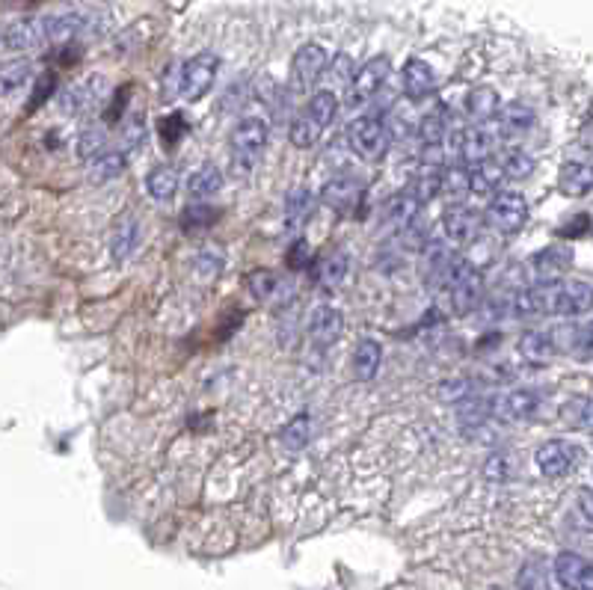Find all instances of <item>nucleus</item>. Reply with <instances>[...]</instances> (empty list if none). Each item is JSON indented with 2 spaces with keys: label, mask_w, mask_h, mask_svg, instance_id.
Listing matches in <instances>:
<instances>
[{
  "label": "nucleus",
  "mask_w": 593,
  "mask_h": 590,
  "mask_svg": "<svg viewBox=\"0 0 593 590\" xmlns=\"http://www.w3.org/2000/svg\"><path fill=\"white\" fill-rule=\"evenodd\" d=\"M104 152H107V131H104V125H86L81 137H78V155L89 164V161H95Z\"/></svg>",
  "instance_id": "40"
},
{
  "label": "nucleus",
  "mask_w": 593,
  "mask_h": 590,
  "mask_svg": "<svg viewBox=\"0 0 593 590\" xmlns=\"http://www.w3.org/2000/svg\"><path fill=\"white\" fill-rule=\"evenodd\" d=\"M451 134V122H448V107L436 104V110H430L419 122V137L424 146H445V137Z\"/></svg>",
  "instance_id": "27"
},
{
  "label": "nucleus",
  "mask_w": 593,
  "mask_h": 590,
  "mask_svg": "<svg viewBox=\"0 0 593 590\" xmlns=\"http://www.w3.org/2000/svg\"><path fill=\"white\" fill-rule=\"evenodd\" d=\"M579 359H593V321L591 324H579L570 333V344H567Z\"/></svg>",
  "instance_id": "49"
},
{
  "label": "nucleus",
  "mask_w": 593,
  "mask_h": 590,
  "mask_svg": "<svg viewBox=\"0 0 593 590\" xmlns=\"http://www.w3.org/2000/svg\"><path fill=\"white\" fill-rule=\"evenodd\" d=\"M519 356L525 359V362H531V365H546L552 356H555V350H558V341L552 333H540V330H528V333H522L519 336Z\"/></svg>",
  "instance_id": "23"
},
{
  "label": "nucleus",
  "mask_w": 593,
  "mask_h": 590,
  "mask_svg": "<svg viewBox=\"0 0 593 590\" xmlns=\"http://www.w3.org/2000/svg\"><path fill=\"white\" fill-rule=\"evenodd\" d=\"M493 149H496V137L484 125L457 131V155L463 158L466 167H475V164L493 158Z\"/></svg>",
  "instance_id": "16"
},
{
  "label": "nucleus",
  "mask_w": 593,
  "mask_h": 590,
  "mask_svg": "<svg viewBox=\"0 0 593 590\" xmlns=\"http://www.w3.org/2000/svg\"><path fill=\"white\" fill-rule=\"evenodd\" d=\"M445 297H448V309L454 315H469L481 306L484 300V276H481V267H475L469 258H457L448 282L442 285Z\"/></svg>",
  "instance_id": "2"
},
{
  "label": "nucleus",
  "mask_w": 593,
  "mask_h": 590,
  "mask_svg": "<svg viewBox=\"0 0 593 590\" xmlns=\"http://www.w3.org/2000/svg\"><path fill=\"white\" fill-rule=\"evenodd\" d=\"M247 288L255 300H270L279 291V276L273 270H253L247 276Z\"/></svg>",
  "instance_id": "43"
},
{
  "label": "nucleus",
  "mask_w": 593,
  "mask_h": 590,
  "mask_svg": "<svg viewBox=\"0 0 593 590\" xmlns=\"http://www.w3.org/2000/svg\"><path fill=\"white\" fill-rule=\"evenodd\" d=\"M54 89H57V75L54 72H42L39 78H36V84H33V92H30V101H27V113H33V110H39L51 95H54Z\"/></svg>",
  "instance_id": "46"
},
{
  "label": "nucleus",
  "mask_w": 593,
  "mask_h": 590,
  "mask_svg": "<svg viewBox=\"0 0 593 590\" xmlns=\"http://www.w3.org/2000/svg\"><path fill=\"white\" fill-rule=\"evenodd\" d=\"M582 460V448L564 442V439H552V442H543L534 454V463L540 469V475L546 478H564L570 475Z\"/></svg>",
  "instance_id": "11"
},
{
  "label": "nucleus",
  "mask_w": 593,
  "mask_h": 590,
  "mask_svg": "<svg viewBox=\"0 0 593 590\" xmlns=\"http://www.w3.org/2000/svg\"><path fill=\"white\" fill-rule=\"evenodd\" d=\"M327 69H330L327 51L321 45H315V42L303 45L294 54V60H291V78H288L291 92H297V95L300 92H309L312 86H318V81L327 75Z\"/></svg>",
  "instance_id": "9"
},
{
  "label": "nucleus",
  "mask_w": 593,
  "mask_h": 590,
  "mask_svg": "<svg viewBox=\"0 0 593 590\" xmlns=\"http://www.w3.org/2000/svg\"><path fill=\"white\" fill-rule=\"evenodd\" d=\"M552 570L564 590H593V561L579 552H561Z\"/></svg>",
  "instance_id": "14"
},
{
  "label": "nucleus",
  "mask_w": 593,
  "mask_h": 590,
  "mask_svg": "<svg viewBox=\"0 0 593 590\" xmlns=\"http://www.w3.org/2000/svg\"><path fill=\"white\" fill-rule=\"evenodd\" d=\"M362 199H365V181L356 175H336L321 190V202L336 214L356 211V205H362Z\"/></svg>",
  "instance_id": "12"
},
{
  "label": "nucleus",
  "mask_w": 593,
  "mask_h": 590,
  "mask_svg": "<svg viewBox=\"0 0 593 590\" xmlns=\"http://www.w3.org/2000/svg\"><path fill=\"white\" fill-rule=\"evenodd\" d=\"M350 149L365 161H383L392 146V128L377 116H356L347 125Z\"/></svg>",
  "instance_id": "3"
},
{
  "label": "nucleus",
  "mask_w": 593,
  "mask_h": 590,
  "mask_svg": "<svg viewBox=\"0 0 593 590\" xmlns=\"http://www.w3.org/2000/svg\"><path fill=\"white\" fill-rule=\"evenodd\" d=\"M344 276H347V255L344 253H330L318 261V285L321 288H327V291L339 288Z\"/></svg>",
  "instance_id": "37"
},
{
  "label": "nucleus",
  "mask_w": 593,
  "mask_h": 590,
  "mask_svg": "<svg viewBox=\"0 0 593 590\" xmlns=\"http://www.w3.org/2000/svg\"><path fill=\"white\" fill-rule=\"evenodd\" d=\"M137 238H140L137 220H134V217L119 220V226H116V232H113V241H110V253H113V261H116V264H125V261H128V255L134 253V247H137Z\"/></svg>",
  "instance_id": "31"
},
{
  "label": "nucleus",
  "mask_w": 593,
  "mask_h": 590,
  "mask_svg": "<svg viewBox=\"0 0 593 590\" xmlns=\"http://www.w3.org/2000/svg\"><path fill=\"white\" fill-rule=\"evenodd\" d=\"M487 226L496 232V235H516L525 229L528 223V202L522 193H513V190H502L490 199L487 211Z\"/></svg>",
  "instance_id": "6"
},
{
  "label": "nucleus",
  "mask_w": 593,
  "mask_h": 590,
  "mask_svg": "<svg viewBox=\"0 0 593 590\" xmlns=\"http://www.w3.org/2000/svg\"><path fill=\"white\" fill-rule=\"evenodd\" d=\"M30 63L27 60H18V63H6L3 72H0V86H3V95H12L15 89L30 81Z\"/></svg>",
  "instance_id": "44"
},
{
  "label": "nucleus",
  "mask_w": 593,
  "mask_h": 590,
  "mask_svg": "<svg viewBox=\"0 0 593 590\" xmlns=\"http://www.w3.org/2000/svg\"><path fill=\"white\" fill-rule=\"evenodd\" d=\"M469 169H472V193H496L502 178H508L505 164L499 158H487Z\"/></svg>",
  "instance_id": "29"
},
{
  "label": "nucleus",
  "mask_w": 593,
  "mask_h": 590,
  "mask_svg": "<svg viewBox=\"0 0 593 590\" xmlns=\"http://www.w3.org/2000/svg\"><path fill=\"white\" fill-rule=\"evenodd\" d=\"M45 36V21H30V18H21V21H12L6 30H3V48L6 51H30L36 48Z\"/></svg>",
  "instance_id": "20"
},
{
  "label": "nucleus",
  "mask_w": 593,
  "mask_h": 590,
  "mask_svg": "<svg viewBox=\"0 0 593 590\" xmlns=\"http://www.w3.org/2000/svg\"><path fill=\"white\" fill-rule=\"evenodd\" d=\"M457 264V255L451 253L448 241H427L422 250V261H419V276L427 291H442V285L448 282L451 270Z\"/></svg>",
  "instance_id": "10"
},
{
  "label": "nucleus",
  "mask_w": 593,
  "mask_h": 590,
  "mask_svg": "<svg viewBox=\"0 0 593 590\" xmlns=\"http://www.w3.org/2000/svg\"><path fill=\"white\" fill-rule=\"evenodd\" d=\"M561 422L573 430H593V398L591 395H576L561 407Z\"/></svg>",
  "instance_id": "32"
},
{
  "label": "nucleus",
  "mask_w": 593,
  "mask_h": 590,
  "mask_svg": "<svg viewBox=\"0 0 593 590\" xmlns=\"http://www.w3.org/2000/svg\"><path fill=\"white\" fill-rule=\"evenodd\" d=\"M146 190H149V196L152 199H158V202H170L172 196H175V190H178V175H175V169L170 167H155L149 172V178H146Z\"/></svg>",
  "instance_id": "38"
},
{
  "label": "nucleus",
  "mask_w": 593,
  "mask_h": 590,
  "mask_svg": "<svg viewBox=\"0 0 593 590\" xmlns=\"http://www.w3.org/2000/svg\"><path fill=\"white\" fill-rule=\"evenodd\" d=\"M223 264H226V255H223L220 247H205L199 253V258H196V273L202 279H217L220 270H223Z\"/></svg>",
  "instance_id": "45"
},
{
  "label": "nucleus",
  "mask_w": 593,
  "mask_h": 590,
  "mask_svg": "<svg viewBox=\"0 0 593 590\" xmlns=\"http://www.w3.org/2000/svg\"><path fill=\"white\" fill-rule=\"evenodd\" d=\"M588 229H593V220L588 214H579V217H573L570 223H564V226L558 229V235H561V238H582V235H588Z\"/></svg>",
  "instance_id": "53"
},
{
  "label": "nucleus",
  "mask_w": 593,
  "mask_h": 590,
  "mask_svg": "<svg viewBox=\"0 0 593 590\" xmlns=\"http://www.w3.org/2000/svg\"><path fill=\"white\" fill-rule=\"evenodd\" d=\"M306 113H309L312 119H318L324 128L333 125V119H336V113H339V98H336V92H333V89L315 92V95L309 98V104H306Z\"/></svg>",
  "instance_id": "39"
},
{
  "label": "nucleus",
  "mask_w": 593,
  "mask_h": 590,
  "mask_svg": "<svg viewBox=\"0 0 593 590\" xmlns=\"http://www.w3.org/2000/svg\"><path fill=\"white\" fill-rule=\"evenodd\" d=\"M214 220H217V211H214L211 205H187V208L181 211V229H184V232L208 229Z\"/></svg>",
  "instance_id": "41"
},
{
  "label": "nucleus",
  "mask_w": 593,
  "mask_h": 590,
  "mask_svg": "<svg viewBox=\"0 0 593 590\" xmlns=\"http://www.w3.org/2000/svg\"><path fill=\"white\" fill-rule=\"evenodd\" d=\"M86 104H89V92H86V86H72V89H66V92L60 95V110H63L66 116L81 113Z\"/></svg>",
  "instance_id": "50"
},
{
  "label": "nucleus",
  "mask_w": 593,
  "mask_h": 590,
  "mask_svg": "<svg viewBox=\"0 0 593 590\" xmlns=\"http://www.w3.org/2000/svg\"><path fill=\"white\" fill-rule=\"evenodd\" d=\"M419 211H422V205L416 202V196H413L410 190L395 193V196L386 199L383 208H380V226H383L386 232H392V235H401V232L413 223V217H416Z\"/></svg>",
  "instance_id": "15"
},
{
  "label": "nucleus",
  "mask_w": 593,
  "mask_h": 590,
  "mask_svg": "<svg viewBox=\"0 0 593 590\" xmlns=\"http://www.w3.org/2000/svg\"><path fill=\"white\" fill-rule=\"evenodd\" d=\"M463 110L475 125H487L502 113V98L493 86H472L463 98Z\"/></svg>",
  "instance_id": "17"
},
{
  "label": "nucleus",
  "mask_w": 593,
  "mask_h": 590,
  "mask_svg": "<svg viewBox=\"0 0 593 590\" xmlns=\"http://www.w3.org/2000/svg\"><path fill=\"white\" fill-rule=\"evenodd\" d=\"M220 187H223V172L214 164H202L187 181V193L193 199H211V196L220 193Z\"/></svg>",
  "instance_id": "30"
},
{
  "label": "nucleus",
  "mask_w": 593,
  "mask_h": 590,
  "mask_svg": "<svg viewBox=\"0 0 593 590\" xmlns=\"http://www.w3.org/2000/svg\"><path fill=\"white\" fill-rule=\"evenodd\" d=\"M344 333V315H341L339 309H333V306H321V309H315V315H312V321H309V338L318 344V347H330V344H336Z\"/></svg>",
  "instance_id": "19"
},
{
  "label": "nucleus",
  "mask_w": 593,
  "mask_h": 590,
  "mask_svg": "<svg viewBox=\"0 0 593 590\" xmlns=\"http://www.w3.org/2000/svg\"><path fill=\"white\" fill-rule=\"evenodd\" d=\"M407 190L416 196L419 205H427L433 196L442 193V172H439V167H427V164H422V169L413 175V181H410Z\"/></svg>",
  "instance_id": "33"
},
{
  "label": "nucleus",
  "mask_w": 593,
  "mask_h": 590,
  "mask_svg": "<svg viewBox=\"0 0 593 590\" xmlns=\"http://www.w3.org/2000/svg\"><path fill=\"white\" fill-rule=\"evenodd\" d=\"M143 134H146V113H134L122 125V152H134L143 143Z\"/></svg>",
  "instance_id": "47"
},
{
  "label": "nucleus",
  "mask_w": 593,
  "mask_h": 590,
  "mask_svg": "<svg viewBox=\"0 0 593 590\" xmlns=\"http://www.w3.org/2000/svg\"><path fill=\"white\" fill-rule=\"evenodd\" d=\"M389 75H392V63H389V57H374V60H368V63L353 75L350 86H347V95H344L347 107H350V110H356V107L368 104L374 95H380V89L386 86Z\"/></svg>",
  "instance_id": "8"
},
{
  "label": "nucleus",
  "mask_w": 593,
  "mask_h": 590,
  "mask_svg": "<svg viewBox=\"0 0 593 590\" xmlns=\"http://www.w3.org/2000/svg\"><path fill=\"white\" fill-rule=\"evenodd\" d=\"M540 410V395L531 389H516L493 398V419L499 422H528Z\"/></svg>",
  "instance_id": "13"
},
{
  "label": "nucleus",
  "mask_w": 593,
  "mask_h": 590,
  "mask_svg": "<svg viewBox=\"0 0 593 590\" xmlns=\"http://www.w3.org/2000/svg\"><path fill=\"white\" fill-rule=\"evenodd\" d=\"M380 362H383V347H380V341L362 338V341L356 344V350H353V377L362 380V383L374 380L377 371H380Z\"/></svg>",
  "instance_id": "24"
},
{
  "label": "nucleus",
  "mask_w": 593,
  "mask_h": 590,
  "mask_svg": "<svg viewBox=\"0 0 593 590\" xmlns=\"http://www.w3.org/2000/svg\"><path fill=\"white\" fill-rule=\"evenodd\" d=\"M487 478L490 481H505L510 475V457L508 454H493L490 460H487Z\"/></svg>",
  "instance_id": "54"
},
{
  "label": "nucleus",
  "mask_w": 593,
  "mask_h": 590,
  "mask_svg": "<svg viewBox=\"0 0 593 590\" xmlns=\"http://www.w3.org/2000/svg\"><path fill=\"white\" fill-rule=\"evenodd\" d=\"M502 164H505V172H508V178L513 181H525V178H531L534 175V158L528 155V152H522V149H510L508 155L502 158Z\"/></svg>",
  "instance_id": "42"
},
{
  "label": "nucleus",
  "mask_w": 593,
  "mask_h": 590,
  "mask_svg": "<svg viewBox=\"0 0 593 590\" xmlns=\"http://www.w3.org/2000/svg\"><path fill=\"white\" fill-rule=\"evenodd\" d=\"M315 214V196L309 190H294L285 202V229L300 232Z\"/></svg>",
  "instance_id": "26"
},
{
  "label": "nucleus",
  "mask_w": 593,
  "mask_h": 590,
  "mask_svg": "<svg viewBox=\"0 0 593 590\" xmlns=\"http://www.w3.org/2000/svg\"><path fill=\"white\" fill-rule=\"evenodd\" d=\"M534 122H537V116H534V110H531L528 104L510 101V104L502 107V113H499V137H502V140L525 137V134L534 128Z\"/></svg>",
  "instance_id": "21"
},
{
  "label": "nucleus",
  "mask_w": 593,
  "mask_h": 590,
  "mask_svg": "<svg viewBox=\"0 0 593 590\" xmlns=\"http://www.w3.org/2000/svg\"><path fill=\"white\" fill-rule=\"evenodd\" d=\"M558 190L570 199H582L593 190L591 164H564L558 172Z\"/></svg>",
  "instance_id": "25"
},
{
  "label": "nucleus",
  "mask_w": 593,
  "mask_h": 590,
  "mask_svg": "<svg viewBox=\"0 0 593 590\" xmlns=\"http://www.w3.org/2000/svg\"><path fill=\"white\" fill-rule=\"evenodd\" d=\"M579 507H582V513L593 522V490H582L579 493Z\"/></svg>",
  "instance_id": "56"
},
{
  "label": "nucleus",
  "mask_w": 593,
  "mask_h": 590,
  "mask_svg": "<svg viewBox=\"0 0 593 590\" xmlns=\"http://www.w3.org/2000/svg\"><path fill=\"white\" fill-rule=\"evenodd\" d=\"M570 264H573V253L564 247H546L528 261L537 282H558L570 270Z\"/></svg>",
  "instance_id": "18"
},
{
  "label": "nucleus",
  "mask_w": 593,
  "mask_h": 590,
  "mask_svg": "<svg viewBox=\"0 0 593 590\" xmlns=\"http://www.w3.org/2000/svg\"><path fill=\"white\" fill-rule=\"evenodd\" d=\"M487 217L466 205V202H451L442 214V232H445V241L457 244V247H466V244H475L481 238V229H484Z\"/></svg>",
  "instance_id": "7"
},
{
  "label": "nucleus",
  "mask_w": 593,
  "mask_h": 590,
  "mask_svg": "<svg viewBox=\"0 0 593 590\" xmlns=\"http://www.w3.org/2000/svg\"><path fill=\"white\" fill-rule=\"evenodd\" d=\"M220 72V57L211 51H202L196 57H190L181 69H178V92L184 101H199L211 92L214 78Z\"/></svg>",
  "instance_id": "5"
},
{
  "label": "nucleus",
  "mask_w": 593,
  "mask_h": 590,
  "mask_svg": "<svg viewBox=\"0 0 593 590\" xmlns=\"http://www.w3.org/2000/svg\"><path fill=\"white\" fill-rule=\"evenodd\" d=\"M593 309V285L579 279H558V282H534L528 288L513 291L510 312L513 315H558V318H579Z\"/></svg>",
  "instance_id": "1"
},
{
  "label": "nucleus",
  "mask_w": 593,
  "mask_h": 590,
  "mask_svg": "<svg viewBox=\"0 0 593 590\" xmlns=\"http://www.w3.org/2000/svg\"><path fill=\"white\" fill-rule=\"evenodd\" d=\"M158 134H161V143H164L167 149H172V146L187 134V119H184L181 113H170L167 119H161Z\"/></svg>",
  "instance_id": "48"
},
{
  "label": "nucleus",
  "mask_w": 593,
  "mask_h": 590,
  "mask_svg": "<svg viewBox=\"0 0 593 590\" xmlns=\"http://www.w3.org/2000/svg\"><path fill=\"white\" fill-rule=\"evenodd\" d=\"M267 137H270V128L264 119H244L235 125L232 137H229V149H232V161H235V169L247 172L258 164L264 146H267Z\"/></svg>",
  "instance_id": "4"
},
{
  "label": "nucleus",
  "mask_w": 593,
  "mask_h": 590,
  "mask_svg": "<svg viewBox=\"0 0 593 590\" xmlns=\"http://www.w3.org/2000/svg\"><path fill=\"white\" fill-rule=\"evenodd\" d=\"M353 75H356V69H353V63H350V57L347 54H339L336 60H333V66H330V86H350L353 81Z\"/></svg>",
  "instance_id": "51"
},
{
  "label": "nucleus",
  "mask_w": 593,
  "mask_h": 590,
  "mask_svg": "<svg viewBox=\"0 0 593 590\" xmlns=\"http://www.w3.org/2000/svg\"><path fill=\"white\" fill-rule=\"evenodd\" d=\"M309 261H312V247H309V241L297 238V241L291 244L288 255H285L288 270H303V267H309Z\"/></svg>",
  "instance_id": "52"
},
{
  "label": "nucleus",
  "mask_w": 593,
  "mask_h": 590,
  "mask_svg": "<svg viewBox=\"0 0 593 590\" xmlns=\"http://www.w3.org/2000/svg\"><path fill=\"white\" fill-rule=\"evenodd\" d=\"M401 84H404V95H407L410 101H422V98H427V95L436 89V75H433V69H430L424 60L413 57V60L404 66Z\"/></svg>",
  "instance_id": "22"
},
{
  "label": "nucleus",
  "mask_w": 593,
  "mask_h": 590,
  "mask_svg": "<svg viewBox=\"0 0 593 590\" xmlns=\"http://www.w3.org/2000/svg\"><path fill=\"white\" fill-rule=\"evenodd\" d=\"M519 588L522 590H549V582L543 579V573L537 567H525L519 573Z\"/></svg>",
  "instance_id": "55"
},
{
  "label": "nucleus",
  "mask_w": 593,
  "mask_h": 590,
  "mask_svg": "<svg viewBox=\"0 0 593 590\" xmlns=\"http://www.w3.org/2000/svg\"><path fill=\"white\" fill-rule=\"evenodd\" d=\"M312 436H315V419L309 413H300V416H294L291 422L282 427L279 442L288 451H303L312 442Z\"/></svg>",
  "instance_id": "28"
},
{
  "label": "nucleus",
  "mask_w": 593,
  "mask_h": 590,
  "mask_svg": "<svg viewBox=\"0 0 593 590\" xmlns=\"http://www.w3.org/2000/svg\"><path fill=\"white\" fill-rule=\"evenodd\" d=\"M128 164V152H122V149H116V152H104V155H98L95 161H89V178L95 181V184H107V181H113L122 169Z\"/></svg>",
  "instance_id": "35"
},
{
  "label": "nucleus",
  "mask_w": 593,
  "mask_h": 590,
  "mask_svg": "<svg viewBox=\"0 0 593 590\" xmlns=\"http://www.w3.org/2000/svg\"><path fill=\"white\" fill-rule=\"evenodd\" d=\"M321 131H324V125H321L318 119H312V116L303 110V113L291 122V128H288V140H291V146H294V149H312V146L318 143Z\"/></svg>",
  "instance_id": "34"
},
{
  "label": "nucleus",
  "mask_w": 593,
  "mask_h": 590,
  "mask_svg": "<svg viewBox=\"0 0 593 590\" xmlns=\"http://www.w3.org/2000/svg\"><path fill=\"white\" fill-rule=\"evenodd\" d=\"M442 193L451 202H463L466 193H472V169L469 167H445L442 169Z\"/></svg>",
  "instance_id": "36"
}]
</instances>
